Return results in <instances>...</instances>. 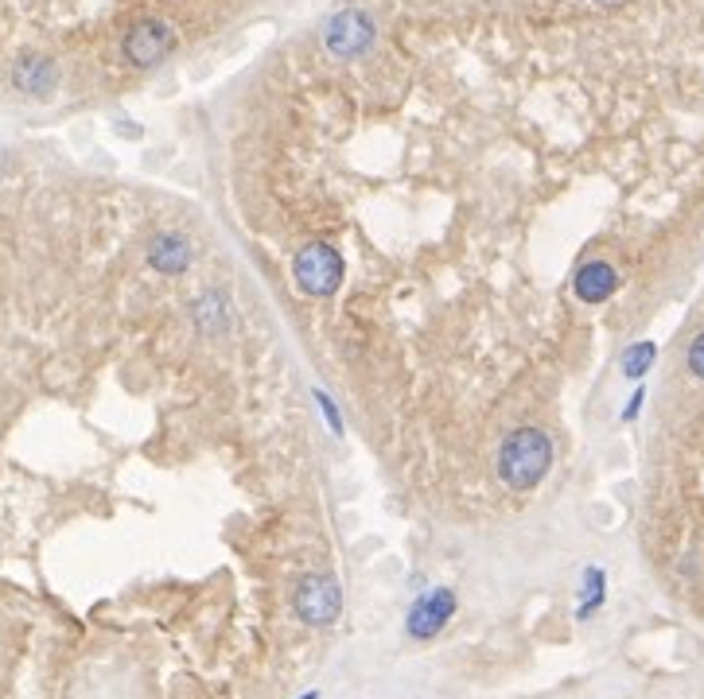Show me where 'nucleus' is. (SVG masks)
Wrapping results in <instances>:
<instances>
[{
  "label": "nucleus",
  "mask_w": 704,
  "mask_h": 699,
  "mask_svg": "<svg viewBox=\"0 0 704 699\" xmlns=\"http://www.w3.org/2000/svg\"><path fill=\"white\" fill-rule=\"evenodd\" d=\"M553 467V439L541 432V427H514V432L502 439L499 459H494V470H499L502 486L526 494V490L541 486V479Z\"/></svg>",
  "instance_id": "nucleus-1"
},
{
  "label": "nucleus",
  "mask_w": 704,
  "mask_h": 699,
  "mask_svg": "<svg viewBox=\"0 0 704 699\" xmlns=\"http://www.w3.org/2000/svg\"><path fill=\"white\" fill-rule=\"evenodd\" d=\"M293 276L303 296H320L323 300V296L339 292L347 268H343V257L335 245H327V241H308L293 257Z\"/></svg>",
  "instance_id": "nucleus-2"
},
{
  "label": "nucleus",
  "mask_w": 704,
  "mask_h": 699,
  "mask_svg": "<svg viewBox=\"0 0 704 699\" xmlns=\"http://www.w3.org/2000/svg\"><path fill=\"white\" fill-rule=\"evenodd\" d=\"M320 39H323V51H327L331 59H343V62L362 59V55L374 47L378 24L366 9H339L335 16H327Z\"/></svg>",
  "instance_id": "nucleus-3"
},
{
  "label": "nucleus",
  "mask_w": 704,
  "mask_h": 699,
  "mask_svg": "<svg viewBox=\"0 0 704 699\" xmlns=\"http://www.w3.org/2000/svg\"><path fill=\"white\" fill-rule=\"evenodd\" d=\"M171 47H176L171 24H164V20H156V16H144L126 32L121 51H126V59L133 62L136 71H152V67H160V62L168 59Z\"/></svg>",
  "instance_id": "nucleus-4"
},
{
  "label": "nucleus",
  "mask_w": 704,
  "mask_h": 699,
  "mask_svg": "<svg viewBox=\"0 0 704 699\" xmlns=\"http://www.w3.org/2000/svg\"><path fill=\"white\" fill-rule=\"evenodd\" d=\"M293 606L308 626H331L343 611V591L331 576H303L296 583Z\"/></svg>",
  "instance_id": "nucleus-5"
},
{
  "label": "nucleus",
  "mask_w": 704,
  "mask_h": 699,
  "mask_svg": "<svg viewBox=\"0 0 704 699\" xmlns=\"http://www.w3.org/2000/svg\"><path fill=\"white\" fill-rule=\"evenodd\" d=\"M455 614V594L448 587H437V591L420 594L417 602L409 606V618H405V629H409V638L417 641H432L440 629L452 622Z\"/></svg>",
  "instance_id": "nucleus-6"
},
{
  "label": "nucleus",
  "mask_w": 704,
  "mask_h": 699,
  "mask_svg": "<svg viewBox=\"0 0 704 699\" xmlns=\"http://www.w3.org/2000/svg\"><path fill=\"white\" fill-rule=\"evenodd\" d=\"M12 86L27 98H51L55 86H59V67L55 59L39 51H24L16 62H12Z\"/></svg>",
  "instance_id": "nucleus-7"
},
{
  "label": "nucleus",
  "mask_w": 704,
  "mask_h": 699,
  "mask_svg": "<svg viewBox=\"0 0 704 699\" xmlns=\"http://www.w3.org/2000/svg\"><path fill=\"white\" fill-rule=\"evenodd\" d=\"M144 257H148V265L160 276H183L191 268V261H195V249H191V241L183 233L164 230L148 241Z\"/></svg>",
  "instance_id": "nucleus-8"
},
{
  "label": "nucleus",
  "mask_w": 704,
  "mask_h": 699,
  "mask_svg": "<svg viewBox=\"0 0 704 699\" xmlns=\"http://www.w3.org/2000/svg\"><path fill=\"white\" fill-rule=\"evenodd\" d=\"M572 292L580 303H604L619 292V273L607 261H584L572 276Z\"/></svg>",
  "instance_id": "nucleus-9"
},
{
  "label": "nucleus",
  "mask_w": 704,
  "mask_h": 699,
  "mask_svg": "<svg viewBox=\"0 0 704 699\" xmlns=\"http://www.w3.org/2000/svg\"><path fill=\"white\" fill-rule=\"evenodd\" d=\"M191 320H195V330L206 338H223L226 330L234 327V308L226 300L223 288H206L195 303H191Z\"/></svg>",
  "instance_id": "nucleus-10"
},
{
  "label": "nucleus",
  "mask_w": 704,
  "mask_h": 699,
  "mask_svg": "<svg viewBox=\"0 0 704 699\" xmlns=\"http://www.w3.org/2000/svg\"><path fill=\"white\" fill-rule=\"evenodd\" d=\"M604 591H607V579L599 567H588L584 571V602H580V618H592V611H599L604 606Z\"/></svg>",
  "instance_id": "nucleus-11"
},
{
  "label": "nucleus",
  "mask_w": 704,
  "mask_h": 699,
  "mask_svg": "<svg viewBox=\"0 0 704 699\" xmlns=\"http://www.w3.org/2000/svg\"><path fill=\"white\" fill-rule=\"evenodd\" d=\"M654 358H658V346H654V342H634L631 350L623 354V373L631 381H639L642 373L654 365Z\"/></svg>",
  "instance_id": "nucleus-12"
},
{
  "label": "nucleus",
  "mask_w": 704,
  "mask_h": 699,
  "mask_svg": "<svg viewBox=\"0 0 704 699\" xmlns=\"http://www.w3.org/2000/svg\"><path fill=\"white\" fill-rule=\"evenodd\" d=\"M685 365H689V373H693V377H701V381H704V330L693 338V342H689V350H685Z\"/></svg>",
  "instance_id": "nucleus-13"
},
{
  "label": "nucleus",
  "mask_w": 704,
  "mask_h": 699,
  "mask_svg": "<svg viewBox=\"0 0 704 699\" xmlns=\"http://www.w3.org/2000/svg\"><path fill=\"white\" fill-rule=\"evenodd\" d=\"M315 400H320V408H323V420L331 424V432L335 435H343V420H339V412H335V405H331V397L327 393H320L315 389Z\"/></svg>",
  "instance_id": "nucleus-14"
},
{
  "label": "nucleus",
  "mask_w": 704,
  "mask_h": 699,
  "mask_svg": "<svg viewBox=\"0 0 704 699\" xmlns=\"http://www.w3.org/2000/svg\"><path fill=\"white\" fill-rule=\"evenodd\" d=\"M642 400H646V389H639V393H634V397H631V405H627V412H623V420H634V417H639Z\"/></svg>",
  "instance_id": "nucleus-15"
},
{
  "label": "nucleus",
  "mask_w": 704,
  "mask_h": 699,
  "mask_svg": "<svg viewBox=\"0 0 704 699\" xmlns=\"http://www.w3.org/2000/svg\"><path fill=\"white\" fill-rule=\"evenodd\" d=\"M596 4H604V9H619V4H627V0H596Z\"/></svg>",
  "instance_id": "nucleus-16"
},
{
  "label": "nucleus",
  "mask_w": 704,
  "mask_h": 699,
  "mask_svg": "<svg viewBox=\"0 0 704 699\" xmlns=\"http://www.w3.org/2000/svg\"><path fill=\"white\" fill-rule=\"evenodd\" d=\"M300 699H320V691H303V696H300Z\"/></svg>",
  "instance_id": "nucleus-17"
},
{
  "label": "nucleus",
  "mask_w": 704,
  "mask_h": 699,
  "mask_svg": "<svg viewBox=\"0 0 704 699\" xmlns=\"http://www.w3.org/2000/svg\"><path fill=\"white\" fill-rule=\"evenodd\" d=\"M4 160H9V156H4V148H0V171H4Z\"/></svg>",
  "instance_id": "nucleus-18"
}]
</instances>
